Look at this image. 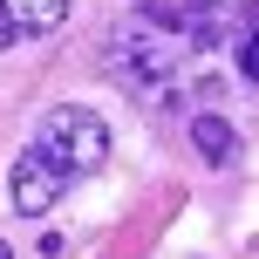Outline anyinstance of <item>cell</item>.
Returning a JSON list of instances; mask_svg holds the SVG:
<instances>
[{
  "label": "cell",
  "mask_w": 259,
  "mask_h": 259,
  "mask_svg": "<svg viewBox=\"0 0 259 259\" xmlns=\"http://www.w3.org/2000/svg\"><path fill=\"white\" fill-rule=\"evenodd\" d=\"M219 41H225V7L219 0H143L137 14H123L109 27L103 68L137 103H170L178 82L191 75V62L211 55Z\"/></svg>",
  "instance_id": "cell-1"
},
{
  "label": "cell",
  "mask_w": 259,
  "mask_h": 259,
  "mask_svg": "<svg viewBox=\"0 0 259 259\" xmlns=\"http://www.w3.org/2000/svg\"><path fill=\"white\" fill-rule=\"evenodd\" d=\"M109 157V130L96 109H82V103H62V109H48L41 116V130L27 137V150L14 157V211L21 219H41V211H55L62 205V191L75 178H89L96 164Z\"/></svg>",
  "instance_id": "cell-2"
},
{
  "label": "cell",
  "mask_w": 259,
  "mask_h": 259,
  "mask_svg": "<svg viewBox=\"0 0 259 259\" xmlns=\"http://www.w3.org/2000/svg\"><path fill=\"white\" fill-rule=\"evenodd\" d=\"M0 14H7L14 41H27V34H55V27H62L68 0H0Z\"/></svg>",
  "instance_id": "cell-3"
},
{
  "label": "cell",
  "mask_w": 259,
  "mask_h": 259,
  "mask_svg": "<svg viewBox=\"0 0 259 259\" xmlns=\"http://www.w3.org/2000/svg\"><path fill=\"white\" fill-rule=\"evenodd\" d=\"M191 150L205 157V164H232V157H239V130L225 116H211V109H198V116H191Z\"/></svg>",
  "instance_id": "cell-4"
},
{
  "label": "cell",
  "mask_w": 259,
  "mask_h": 259,
  "mask_svg": "<svg viewBox=\"0 0 259 259\" xmlns=\"http://www.w3.org/2000/svg\"><path fill=\"white\" fill-rule=\"evenodd\" d=\"M239 75H246V82H259V14H252L246 41H239Z\"/></svg>",
  "instance_id": "cell-5"
},
{
  "label": "cell",
  "mask_w": 259,
  "mask_h": 259,
  "mask_svg": "<svg viewBox=\"0 0 259 259\" xmlns=\"http://www.w3.org/2000/svg\"><path fill=\"white\" fill-rule=\"evenodd\" d=\"M0 48H14V27H7V14H0Z\"/></svg>",
  "instance_id": "cell-6"
},
{
  "label": "cell",
  "mask_w": 259,
  "mask_h": 259,
  "mask_svg": "<svg viewBox=\"0 0 259 259\" xmlns=\"http://www.w3.org/2000/svg\"><path fill=\"white\" fill-rule=\"evenodd\" d=\"M0 259H14V246H7V239H0Z\"/></svg>",
  "instance_id": "cell-7"
}]
</instances>
